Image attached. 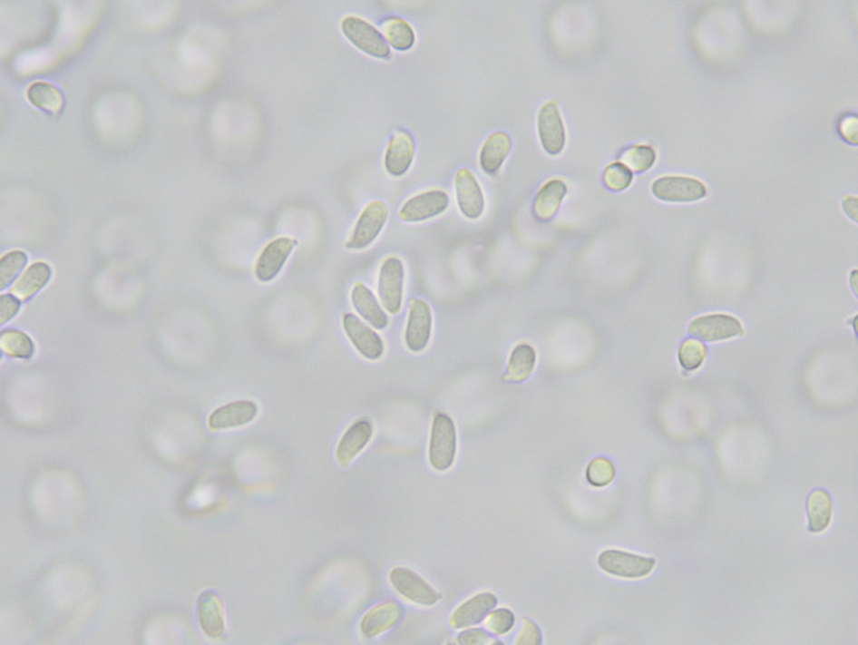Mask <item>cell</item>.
<instances>
[{
	"instance_id": "obj_12",
	"label": "cell",
	"mask_w": 858,
	"mask_h": 645,
	"mask_svg": "<svg viewBox=\"0 0 858 645\" xmlns=\"http://www.w3.org/2000/svg\"><path fill=\"white\" fill-rule=\"evenodd\" d=\"M450 198L444 191H428L408 199L399 209V219L409 224L426 221L445 212Z\"/></svg>"
},
{
	"instance_id": "obj_17",
	"label": "cell",
	"mask_w": 858,
	"mask_h": 645,
	"mask_svg": "<svg viewBox=\"0 0 858 645\" xmlns=\"http://www.w3.org/2000/svg\"><path fill=\"white\" fill-rule=\"evenodd\" d=\"M350 301L358 317L366 321L375 330H385L390 325L389 315L382 308L378 298L366 284L356 283L352 287Z\"/></svg>"
},
{
	"instance_id": "obj_18",
	"label": "cell",
	"mask_w": 858,
	"mask_h": 645,
	"mask_svg": "<svg viewBox=\"0 0 858 645\" xmlns=\"http://www.w3.org/2000/svg\"><path fill=\"white\" fill-rule=\"evenodd\" d=\"M498 605L497 597L490 591H483L461 603L452 613L450 625L460 630L477 626L484 621L486 615Z\"/></svg>"
},
{
	"instance_id": "obj_8",
	"label": "cell",
	"mask_w": 858,
	"mask_h": 645,
	"mask_svg": "<svg viewBox=\"0 0 858 645\" xmlns=\"http://www.w3.org/2000/svg\"><path fill=\"white\" fill-rule=\"evenodd\" d=\"M434 316L431 305L420 298H410L404 342L413 354H421L431 343Z\"/></svg>"
},
{
	"instance_id": "obj_19",
	"label": "cell",
	"mask_w": 858,
	"mask_h": 645,
	"mask_svg": "<svg viewBox=\"0 0 858 645\" xmlns=\"http://www.w3.org/2000/svg\"><path fill=\"white\" fill-rule=\"evenodd\" d=\"M414 152V140L408 132H394L385 155L386 172L394 178L403 177L413 165Z\"/></svg>"
},
{
	"instance_id": "obj_6",
	"label": "cell",
	"mask_w": 858,
	"mask_h": 645,
	"mask_svg": "<svg viewBox=\"0 0 858 645\" xmlns=\"http://www.w3.org/2000/svg\"><path fill=\"white\" fill-rule=\"evenodd\" d=\"M389 209L384 201L369 202L362 210L354 229L346 242V249L349 250H364L372 246L384 230Z\"/></svg>"
},
{
	"instance_id": "obj_29",
	"label": "cell",
	"mask_w": 858,
	"mask_h": 645,
	"mask_svg": "<svg viewBox=\"0 0 858 645\" xmlns=\"http://www.w3.org/2000/svg\"><path fill=\"white\" fill-rule=\"evenodd\" d=\"M0 347L4 354L16 359H31L34 354V344L26 333L7 329L0 337Z\"/></svg>"
},
{
	"instance_id": "obj_30",
	"label": "cell",
	"mask_w": 858,
	"mask_h": 645,
	"mask_svg": "<svg viewBox=\"0 0 858 645\" xmlns=\"http://www.w3.org/2000/svg\"><path fill=\"white\" fill-rule=\"evenodd\" d=\"M621 161L630 171L642 173L655 165L656 151L648 145H634L621 155Z\"/></svg>"
},
{
	"instance_id": "obj_11",
	"label": "cell",
	"mask_w": 858,
	"mask_h": 645,
	"mask_svg": "<svg viewBox=\"0 0 858 645\" xmlns=\"http://www.w3.org/2000/svg\"><path fill=\"white\" fill-rule=\"evenodd\" d=\"M652 195L661 201L687 203L707 197V187L701 181L686 177H663L651 186Z\"/></svg>"
},
{
	"instance_id": "obj_28",
	"label": "cell",
	"mask_w": 858,
	"mask_h": 645,
	"mask_svg": "<svg viewBox=\"0 0 858 645\" xmlns=\"http://www.w3.org/2000/svg\"><path fill=\"white\" fill-rule=\"evenodd\" d=\"M382 32L387 44L399 52L409 51L415 44V33L407 21L399 17H390L384 22Z\"/></svg>"
},
{
	"instance_id": "obj_2",
	"label": "cell",
	"mask_w": 858,
	"mask_h": 645,
	"mask_svg": "<svg viewBox=\"0 0 858 645\" xmlns=\"http://www.w3.org/2000/svg\"><path fill=\"white\" fill-rule=\"evenodd\" d=\"M346 40L357 50L377 60H390L391 49L382 34L362 17L348 15L340 23Z\"/></svg>"
},
{
	"instance_id": "obj_20",
	"label": "cell",
	"mask_w": 858,
	"mask_h": 645,
	"mask_svg": "<svg viewBox=\"0 0 858 645\" xmlns=\"http://www.w3.org/2000/svg\"><path fill=\"white\" fill-rule=\"evenodd\" d=\"M404 617V609L397 601H385L370 609L364 614L360 623V631L367 639L382 635L396 626Z\"/></svg>"
},
{
	"instance_id": "obj_39",
	"label": "cell",
	"mask_w": 858,
	"mask_h": 645,
	"mask_svg": "<svg viewBox=\"0 0 858 645\" xmlns=\"http://www.w3.org/2000/svg\"><path fill=\"white\" fill-rule=\"evenodd\" d=\"M839 132L849 143L857 144V117L856 115L844 116L840 121Z\"/></svg>"
},
{
	"instance_id": "obj_3",
	"label": "cell",
	"mask_w": 858,
	"mask_h": 645,
	"mask_svg": "<svg viewBox=\"0 0 858 645\" xmlns=\"http://www.w3.org/2000/svg\"><path fill=\"white\" fill-rule=\"evenodd\" d=\"M598 567L616 578L637 580L649 576L656 567V560L627 551L609 549L598 556Z\"/></svg>"
},
{
	"instance_id": "obj_32",
	"label": "cell",
	"mask_w": 858,
	"mask_h": 645,
	"mask_svg": "<svg viewBox=\"0 0 858 645\" xmlns=\"http://www.w3.org/2000/svg\"><path fill=\"white\" fill-rule=\"evenodd\" d=\"M616 476L614 463L608 457H596L586 468V479L593 488H604L613 483Z\"/></svg>"
},
{
	"instance_id": "obj_7",
	"label": "cell",
	"mask_w": 858,
	"mask_h": 645,
	"mask_svg": "<svg viewBox=\"0 0 858 645\" xmlns=\"http://www.w3.org/2000/svg\"><path fill=\"white\" fill-rule=\"evenodd\" d=\"M687 332L702 343L725 342L743 337L745 327L736 317L728 314H707L693 319Z\"/></svg>"
},
{
	"instance_id": "obj_38",
	"label": "cell",
	"mask_w": 858,
	"mask_h": 645,
	"mask_svg": "<svg viewBox=\"0 0 858 645\" xmlns=\"http://www.w3.org/2000/svg\"><path fill=\"white\" fill-rule=\"evenodd\" d=\"M21 303L16 297L13 295H3L0 297V317H2V326L13 320L19 314Z\"/></svg>"
},
{
	"instance_id": "obj_35",
	"label": "cell",
	"mask_w": 858,
	"mask_h": 645,
	"mask_svg": "<svg viewBox=\"0 0 858 645\" xmlns=\"http://www.w3.org/2000/svg\"><path fill=\"white\" fill-rule=\"evenodd\" d=\"M633 175L630 170L619 162L610 163L603 172V181L609 190L622 191L631 185Z\"/></svg>"
},
{
	"instance_id": "obj_23",
	"label": "cell",
	"mask_w": 858,
	"mask_h": 645,
	"mask_svg": "<svg viewBox=\"0 0 858 645\" xmlns=\"http://www.w3.org/2000/svg\"><path fill=\"white\" fill-rule=\"evenodd\" d=\"M511 139L508 133L498 132L492 133L482 146L480 151V166L486 173H496L502 168L509 155Z\"/></svg>"
},
{
	"instance_id": "obj_4",
	"label": "cell",
	"mask_w": 858,
	"mask_h": 645,
	"mask_svg": "<svg viewBox=\"0 0 858 645\" xmlns=\"http://www.w3.org/2000/svg\"><path fill=\"white\" fill-rule=\"evenodd\" d=\"M389 581L396 593L404 600L421 607H433L442 601L443 595L432 584L410 568H393Z\"/></svg>"
},
{
	"instance_id": "obj_21",
	"label": "cell",
	"mask_w": 858,
	"mask_h": 645,
	"mask_svg": "<svg viewBox=\"0 0 858 645\" xmlns=\"http://www.w3.org/2000/svg\"><path fill=\"white\" fill-rule=\"evenodd\" d=\"M198 614L200 626L205 635L219 639L225 635L226 621L219 596L214 591H205L199 597Z\"/></svg>"
},
{
	"instance_id": "obj_31",
	"label": "cell",
	"mask_w": 858,
	"mask_h": 645,
	"mask_svg": "<svg viewBox=\"0 0 858 645\" xmlns=\"http://www.w3.org/2000/svg\"><path fill=\"white\" fill-rule=\"evenodd\" d=\"M707 350L697 339L687 338L680 345L678 361L686 371H697L707 360Z\"/></svg>"
},
{
	"instance_id": "obj_14",
	"label": "cell",
	"mask_w": 858,
	"mask_h": 645,
	"mask_svg": "<svg viewBox=\"0 0 858 645\" xmlns=\"http://www.w3.org/2000/svg\"><path fill=\"white\" fill-rule=\"evenodd\" d=\"M374 435V425L367 417L358 418L345 431L336 445L335 457L346 467L367 447Z\"/></svg>"
},
{
	"instance_id": "obj_36",
	"label": "cell",
	"mask_w": 858,
	"mask_h": 645,
	"mask_svg": "<svg viewBox=\"0 0 858 645\" xmlns=\"http://www.w3.org/2000/svg\"><path fill=\"white\" fill-rule=\"evenodd\" d=\"M543 642L542 632L532 621L524 619L522 621L519 635L516 637L517 645H541Z\"/></svg>"
},
{
	"instance_id": "obj_16",
	"label": "cell",
	"mask_w": 858,
	"mask_h": 645,
	"mask_svg": "<svg viewBox=\"0 0 858 645\" xmlns=\"http://www.w3.org/2000/svg\"><path fill=\"white\" fill-rule=\"evenodd\" d=\"M258 414V407L254 401H234L215 409L209 417L208 425L215 432L239 429L255 421Z\"/></svg>"
},
{
	"instance_id": "obj_26",
	"label": "cell",
	"mask_w": 858,
	"mask_h": 645,
	"mask_svg": "<svg viewBox=\"0 0 858 645\" xmlns=\"http://www.w3.org/2000/svg\"><path fill=\"white\" fill-rule=\"evenodd\" d=\"M52 278V269L45 262H36L29 267L21 279L14 286L13 292L16 298L25 300L44 289Z\"/></svg>"
},
{
	"instance_id": "obj_25",
	"label": "cell",
	"mask_w": 858,
	"mask_h": 645,
	"mask_svg": "<svg viewBox=\"0 0 858 645\" xmlns=\"http://www.w3.org/2000/svg\"><path fill=\"white\" fill-rule=\"evenodd\" d=\"M537 365V353L531 345L522 343L511 351L504 379L522 383L531 377Z\"/></svg>"
},
{
	"instance_id": "obj_10",
	"label": "cell",
	"mask_w": 858,
	"mask_h": 645,
	"mask_svg": "<svg viewBox=\"0 0 858 645\" xmlns=\"http://www.w3.org/2000/svg\"><path fill=\"white\" fill-rule=\"evenodd\" d=\"M297 245V239L290 237L270 240L257 258L254 269L256 279L262 284L272 283L279 277Z\"/></svg>"
},
{
	"instance_id": "obj_22",
	"label": "cell",
	"mask_w": 858,
	"mask_h": 645,
	"mask_svg": "<svg viewBox=\"0 0 858 645\" xmlns=\"http://www.w3.org/2000/svg\"><path fill=\"white\" fill-rule=\"evenodd\" d=\"M567 185L560 179H554L545 183L538 191L533 201V214L541 221H548L560 210L563 199L567 195Z\"/></svg>"
},
{
	"instance_id": "obj_24",
	"label": "cell",
	"mask_w": 858,
	"mask_h": 645,
	"mask_svg": "<svg viewBox=\"0 0 858 645\" xmlns=\"http://www.w3.org/2000/svg\"><path fill=\"white\" fill-rule=\"evenodd\" d=\"M808 529L819 533L827 530L833 519V501L825 490L811 492L807 502Z\"/></svg>"
},
{
	"instance_id": "obj_13",
	"label": "cell",
	"mask_w": 858,
	"mask_h": 645,
	"mask_svg": "<svg viewBox=\"0 0 858 645\" xmlns=\"http://www.w3.org/2000/svg\"><path fill=\"white\" fill-rule=\"evenodd\" d=\"M538 132L541 145L551 156L560 155L566 146V127L557 101L546 103L538 115Z\"/></svg>"
},
{
	"instance_id": "obj_1",
	"label": "cell",
	"mask_w": 858,
	"mask_h": 645,
	"mask_svg": "<svg viewBox=\"0 0 858 645\" xmlns=\"http://www.w3.org/2000/svg\"><path fill=\"white\" fill-rule=\"evenodd\" d=\"M457 454V431L449 415H434L428 444V462L434 471L448 472L453 466Z\"/></svg>"
},
{
	"instance_id": "obj_33",
	"label": "cell",
	"mask_w": 858,
	"mask_h": 645,
	"mask_svg": "<svg viewBox=\"0 0 858 645\" xmlns=\"http://www.w3.org/2000/svg\"><path fill=\"white\" fill-rule=\"evenodd\" d=\"M28 257L23 250H14L5 254L0 260V290H5L13 283L23 269L27 265Z\"/></svg>"
},
{
	"instance_id": "obj_9",
	"label": "cell",
	"mask_w": 858,
	"mask_h": 645,
	"mask_svg": "<svg viewBox=\"0 0 858 645\" xmlns=\"http://www.w3.org/2000/svg\"><path fill=\"white\" fill-rule=\"evenodd\" d=\"M342 327L346 338L357 354L368 361H379L385 354L384 338L355 313L345 312Z\"/></svg>"
},
{
	"instance_id": "obj_40",
	"label": "cell",
	"mask_w": 858,
	"mask_h": 645,
	"mask_svg": "<svg viewBox=\"0 0 858 645\" xmlns=\"http://www.w3.org/2000/svg\"><path fill=\"white\" fill-rule=\"evenodd\" d=\"M843 210L850 219L857 221V199L846 196L843 199Z\"/></svg>"
},
{
	"instance_id": "obj_34",
	"label": "cell",
	"mask_w": 858,
	"mask_h": 645,
	"mask_svg": "<svg viewBox=\"0 0 858 645\" xmlns=\"http://www.w3.org/2000/svg\"><path fill=\"white\" fill-rule=\"evenodd\" d=\"M515 614L508 608H495L486 615L484 626L492 636H503L514 629Z\"/></svg>"
},
{
	"instance_id": "obj_5",
	"label": "cell",
	"mask_w": 858,
	"mask_h": 645,
	"mask_svg": "<svg viewBox=\"0 0 858 645\" xmlns=\"http://www.w3.org/2000/svg\"><path fill=\"white\" fill-rule=\"evenodd\" d=\"M405 265L401 258L387 257L381 263L378 275L379 300L387 314L398 315L404 304Z\"/></svg>"
},
{
	"instance_id": "obj_15",
	"label": "cell",
	"mask_w": 858,
	"mask_h": 645,
	"mask_svg": "<svg viewBox=\"0 0 858 645\" xmlns=\"http://www.w3.org/2000/svg\"><path fill=\"white\" fill-rule=\"evenodd\" d=\"M458 208L468 220H479L484 213L483 191L474 174L467 169L458 170L454 179Z\"/></svg>"
},
{
	"instance_id": "obj_27",
	"label": "cell",
	"mask_w": 858,
	"mask_h": 645,
	"mask_svg": "<svg viewBox=\"0 0 858 645\" xmlns=\"http://www.w3.org/2000/svg\"><path fill=\"white\" fill-rule=\"evenodd\" d=\"M27 98L34 107L52 115L57 114L63 109L62 93L48 82H34L28 87Z\"/></svg>"
},
{
	"instance_id": "obj_37",
	"label": "cell",
	"mask_w": 858,
	"mask_h": 645,
	"mask_svg": "<svg viewBox=\"0 0 858 645\" xmlns=\"http://www.w3.org/2000/svg\"><path fill=\"white\" fill-rule=\"evenodd\" d=\"M481 629H465L457 636V643L462 645L501 644Z\"/></svg>"
},
{
	"instance_id": "obj_41",
	"label": "cell",
	"mask_w": 858,
	"mask_h": 645,
	"mask_svg": "<svg viewBox=\"0 0 858 645\" xmlns=\"http://www.w3.org/2000/svg\"><path fill=\"white\" fill-rule=\"evenodd\" d=\"M850 281H852V283H853V285H852V287H853V290H854V292L856 293V271H854V273L852 274V278H851V280H850Z\"/></svg>"
}]
</instances>
